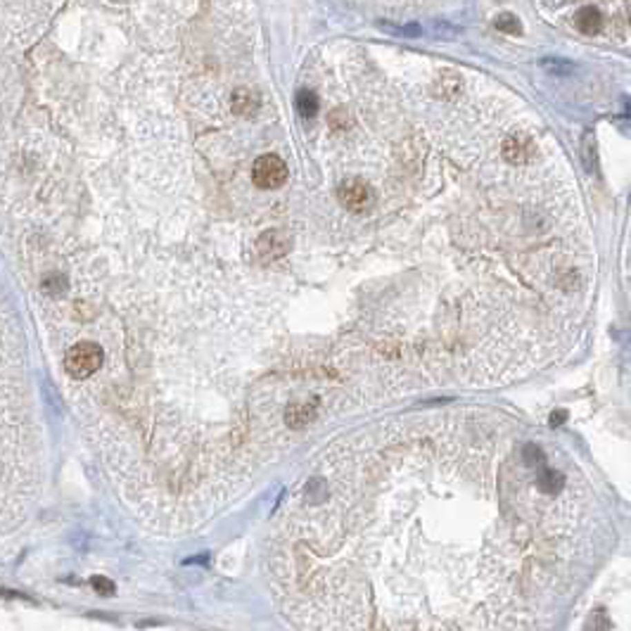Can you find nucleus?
I'll list each match as a JSON object with an SVG mask.
<instances>
[{
  "label": "nucleus",
  "mask_w": 631,
  "mask_h": 631,
  "mask_svg": "<svg viewBox=\"0 0 631 631\" xmlns=\"http://www.w3.org/2000/svg\"><path fill=\"white\" fill-rule=\"evenodd\" d=\"M259 107V97L249 90H237L235 97H233V110L237 114H252Z\"/></svg>",
  "instance_id": "0eeeda50"
},
{
  "label": "nucleus",
  "mask_w": 631,
  "mask_h": 631,
  "mask_svg": "<svg viewBox=\"0 0 631 631\" xmlns=\"http://www.w3.org/2000/svg\"><path fill=\"white\" fill-rule=\"evenodd\" d=\"M337 195H340V202L349 211H366L373 200L371 188H368L363 181H358V178H349V181L342 183Z\"/></svg>",
  "instance_id": "7ed1b4c3"
},
{
  "label": "nucleus",
  "mask_w": 631,
  "mask_h": 631,
  "mask_svg": "<svg viewBox=\"0 0 631 631\" xmlns=\"http://www.w3.org/2000/svg\"><path fill=\"white\" fill-rule=\"evenodd\" d=\"M565 420H567V413H565V411H553L551 413V420H548V423H551V427H556V425H563Z\"/></svg>",
  "instance_id": "ddd939ff"
},
{
  "label": "nucleus",
  "mask_w": 631,
  "mask_h": 631,
  "mask_svg": "<svg viewBox=\"0 0 631 631\" xmlns=\"http://www.w3.org/2000/svg\"><path fill=\"white\" fill-rule=\"evenodd\" d=\"M522 463H525L527 467H532V470L543 467V463H546V456H543L541 446H536V444L522 446Z\"/></svg>",
  "instance_id": "6e6552de"
},
{
  "label": "nucleus",
  "mask_w": 631,
  "mask_h": 631,
  "mask_svg": "<svg viewBox=\"0 0 631 631\" xmlns=\"http://www.w3.org/2000/svg\"><path fill=\"white\" fill-rule=\"evenodd\" d=\"M297 110L302 117H316V112H318V97H316V93H311V90H299Z\"/></svg>",
  "instance_id": "1a4fd4ad"
},
{
  "label": "nucleus",
  "mask_w": 631,
  "mask_h": 631,
  "mask_svg": "<svg viewBox=\"0 0 631 631\" xmlns=\"http://www.w3.org/2000/svg\"><path fill=\"white\" fill-rule=\"evenodd\" d=\"M102 358L105 356H102L100 344H95V342H79V344H74L72 349L67 351L64 368H67V373L72 375V378L86 380L102 366Z\"/></svg>",
  "instance_id": "f257e3e1"
},
{
  "label": "nucleus",
  "mask_w": 631,
  "mask_h": 631,
  "mask_svg": "<svg viewBox=\"0 0 631 631\" xmlns=\"http://www.w3.org/2000/svg\"><path fill=\"white\" fill-rule=\"evenodd\" d=\"M574 24L581 34L596 36L598 31L603 29V17H601V12H598V8H594V5H586V8H581L579 12L574 14Z\"/></svg>",
  "instance_id": "39448f33"
},
{
  "label": "nucleus",
  "mask_w": 631,
  "mask_h": 631,
  "mask_svg": "<svg viewBox=\"0 0 631 631\" xmlns=\"http://www.w3.org/2000/svg\"><path fill=\"white\" fill-rule=\"evenodd\" d=\"M311 418H313V406L302 404V406H290L285 420L290 427H304L307 423H311Z\"/></svg>",
  "instance_id": "423d86ee"
},
{
  "label": "nucleus",
  "mask_w": 631,
  "mask_h": 631,
  "mask_svg": "<svg viewBox=\"0 0 631 631\" xmlns=\"http://www.w3.org/2000/svg\"><path fill=\"white\" fill-rule=\"evenodd\" d=\"M442 90H444V95H456V93H460V81L456 79V76H444Z\"/></svg>",
  "instance_id": "f8f14e48"
},
{
  "label": "nucleus",
  "mask_w": 631,
  "mask_h": 631,
  "mask_svg": "<svg viewBox=\"0 0 631 631\" xmlns=\"http://www.w3.org/2000/svg\"><path fill=\"white\" fill-rule=\"evenodd\" d=\"M496 29L503 31V34H508V36H518L522 26H520L518 17H513V14H501V17L496 19Z\"/></svg>",
  "instance_id": "9b49d317"
},
{
  "label": "nucleus",
  "mask_w": 631,
  "mask_h": 631,
  "mask_svg": "<svg viewBox=\"0 0 631 631\" xmlns=\"http://www.w3.org/2000/svg\"><path fill=\"white\" fill-rule=\"evenodd\" d=\"M532 155V145L527 138H520V135H510V138L503 140V157L505 162L510 164H525Z\"/></svg>",
  "instance_id": "20e7f679"
},
{
  "label": "nucleus",
  "mask_w": 631,
  "mask_h": 631,
  "mask_svg": "<svg viewBox=\"0 0 631 631\" xmlns=\"http://www.w3.org/2000/svg\"><path fill=\"white\" fill-rule=\"evenodd\" d=\"M581 150H584V164L589 171H596L594 162H596V140L591 133H584V138H581Z\"/></svg>",
  "instance_id": "9d476101"
},
{
  "label": "nucleus",
  "mask_w": 631,
  "mask_h": 631,
  "mask_svg": "<svg viewBox=\"0 0 631 631\" xmlns=\"http://www.w3.org/2000/svg\"><path fill=\"white\" fill-rule=\"evenodd\" d=\"M252 181L257 188L264 190H275L287 181V164L280 159L278 155H264L254 162L252 168Z\"/></svg>",
  "instance_id": "f03ea898"
}]
</instances>
